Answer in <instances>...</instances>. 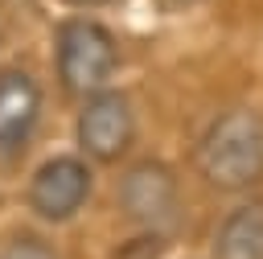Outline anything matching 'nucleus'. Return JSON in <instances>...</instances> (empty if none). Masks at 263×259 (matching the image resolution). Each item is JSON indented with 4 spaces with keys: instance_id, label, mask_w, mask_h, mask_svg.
I'll return each mask as SVG.
<instances>
[{
    "instance_id": "f257e3e1",
    "label": "nucleus",
    "mask_w": 263,
    "mask_h": 259,
    "mask_svg": "<svg viewBox=\"0 0 263 259\" xmlns=\"http://www.w3.org/2000/svg\"><path fill=\"white\" fill-rule=\"evenodd\" d=\"M193 169L222 193H242L263 181V115L230 107L205 123L193 148Z\"/></svg>"
},
{
    "instance_id": "f03ea898",
    "label": "nucleus",
    "mask_w": 263,
    "mask_h": 259,
    "mask_svg": "<svg viewBox=\"0 0 263 259\" xmlns=\"http://www.w3.org/2000/svg\"><path fill=\"white\" fill-rule=\"evenodd\" d=\"M53 66H58V78L70 95L86 99L95 90H103L115 70H119V49H115V37L107 33V25L90 21V16H70L58 25V37H53Z\"/></svg>"
},
{
    "instance_id": "7ed1b4c3",
    "label": "nucleus",
    "mask_w": 263,
    "mask_h": 259,
    "mask_svg": "<svg viewBox=\"0 0 263 259\" xmlns=\"http://www.w3.org/2000/svg\"><path fill=\"white\" fill-rule=\"evenodd\" d=\"M115 206L148 238H173V230L181 226V185L160 160L127 164L115 181Z\"/></svg>"
},
{
    "instance_id": "20e7f679",
    "label": "nucleus",
    "mask_w": 263,
    "mask_h": 259,
    "mask_svg": "<svg viewBox=\"0 0 263 259\" xmlns=\"http://www.w3.org/2000/svg\"><path fill=\"white\" fill-rule=\"evenodd\" d=\"M136 140V111L127 103L123 90H95L86 95L82 111H78V148H82V160H95V164H111L119 160Z\"/></svg>"
},
{
    "instance_id": "39448f33",
    "label": "nucleus",
    "mask_w": 263,
    "mask_h": 259,
    "mask_svg": "<svg viewBox=\"0 0 263 259\" xmlns=\"http://www.w3.org/2000/svg\"><path fill=\"white\" fill-rule=\"evenodd\" d=\"M90 164L82 156H49L29 181V210L41 222H70L90 201Z\"/></svg>"
},
{
    "instance_id": "423d86ee",
    "label": "nucleus",
    "mask_w": 263,
    "mask_h": 259,
    "mask_svg": "<svg viewBox=\"0 0 263 259\" xmlns=\"http://www.w3.org/2000/svg\"><path fill=\"white\" fill-rule=\"evenodd\" d=\"M41 123V86L25 70H0V164L16 160Z\"/></svg>"
},
{
    "instance_id": "0eeeda50",
    "label": "nucleus",
    "mask_w": 263,
    "mask_h": 259,
    "mask_svg": "<svg viewBox=\"0 0 263 259\" xmlns=\"http://www.w3.org/2000/svg\"><path fill=\"white\" fill-rule=\"evenodd\" d=\"M214 259H263V201H242L218 222Z\"/></svg>"
},
{
    "instance_id": "6e6552de",
    "label": "nucleus",
    "mask_w": 263,
    "mask_h": 259,
    "mask_svg": "<svg viewBox=\"0 0 263 259\" xmlns=\"http://www.w3.org/2000/svg\"><path fill=\"white\" fill-rule=\"evenodd\" d=\"M0 259H58V251L37 234H16L0 247Z\"/></svg>"
},
{
    "instance_id": "1a4fd4ad",
    "label": "nucleus",
    "mask_w": 263,
    "mask_h": 259,
    "mask_svg": "<svg viewBox=\"0 0 263 259\" xmlns=\"http://www.w3.org/2000/svg\"><path fill=\"white\" fill-rule=\"evenodd\" d=\"M70 8H99V4H107V0H66Z\"/></svg>"
},
{
    "instance_id": "9d476101",
    "label": "nucleus",
    "mask_w": 263,
    "mask_h": 259,
    "mask_svg": "<svg viewBox=\"0 0 263 259\" xmlns=\"http://www.w3.org/2000/svg\"><path fill=\"white\" fill-rule=\"evenodd\" d=\"M173 4H189V0H173Z\"/></svg>"
}]
</instances>
